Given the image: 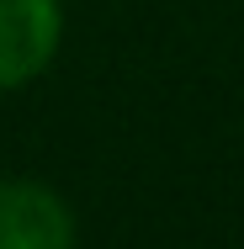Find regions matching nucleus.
Here are the masks:
<instances>
[{
    "mask_svg": "<svg viewBox=\"0 0 244 249\" xmlns=\"http://www.w3.org/2000/svg\"><path fill=\"white\" fill-rule=\"evenodd\" d=\"M58 0H0V90L32 80L58 48Z\"/></svg>",
    "mask_w": 244,
    "mask_h": 249,
    "instance_id": "nucleus-2",
    "label": "nucleus"
},
{
    "mask_svg": "<svg viewBox=\"0 0 244 249\" xmlns=\"http://www.w3.org/2000/svg\"><path fill=\"white\" fill-rule=\"evenodd\" d=\"M0 249H75L69 207L38 180H0Z\"/></svg>",
    "mask_w": 244,
    "mask_h": 249,
    "instance_id": "nucleus-1",
    "label": "nucleus"
}]
</instances>
